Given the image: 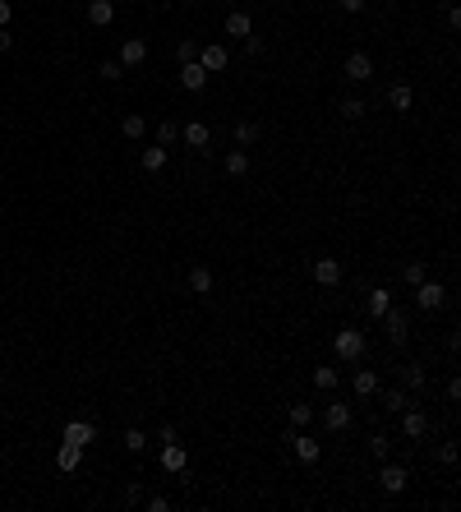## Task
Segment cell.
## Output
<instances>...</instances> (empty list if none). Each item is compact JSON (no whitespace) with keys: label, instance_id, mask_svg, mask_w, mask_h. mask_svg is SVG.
<instances>
[{"label":"cell","instance_id":"obj_11","mask_svg":"<svg viewBox=\"0 0 461 512\" xmlns=\"http://www.w3.org/2000/svg\"><path fill=\"white\" fill-rule=\"evenodd\" d=\"M180 88L203 92V88H208V69L198 65V60H185V65H180Z\"/></svg>","mask_w":461,"mask_h":512},{"label":"cell","instance_id":"obj_32","mask_svg":"<svg viewBox=\"0 0 461 512\" xmlns=\"http://www.w3.org/2000/svg\"><path fill=\"white\" fill-rule=\"evenodd\" d=\"M369 452L378 457V462H387V457H392V438H387V434H373L369 438Z\"/></svg>","mask_w":461,"mask_h":512},{"label":"cell","instance_id":"obj_31","mask_svg":"<svg viewBox=\"0 0 461 512\" xmlns=\"http://www.w3.org/2000/svg\"><path fill=\"white\" fill-rule=\"evenodd\" d=\"M157 144H162V148L180 144V125L176 120H162V125H157Z\"/></svg>","mask_w":461,"mask_h":512},{"label":"cell","instance_id":"obj_21","mask_svg":"<svg viewBox=\"0 0 461 512\" xmlns=\"http://www.w3.org/2000/svg\"><path fill=\"white\" fill-rule=\"evenodd\" d=\"M378 397H383V411H392V415H401V411H406V406H411V392L406 388H378Z\"/></svg>","mask_w":461,"mask_h":512},{"label":"cell","instance_id":"obj_10","mask_svg":"<svg viewBox=\"0 0 461 512\" xmlns=\"http://www.w3.org/2000/svg\"><path fill=\"white\" fill-rule=\"evenodd\" d=\"M401 434H406L411 443H415V438H425L429 434V415L415 411V406H406V411H401Z\"/></svg>","mask_w":461,"mask_h":512},{"label":"cell","instance_id":"obj_2","mask_svg":"<svg viewBox=\"0 0 461 512\" xmlns=\"http://www.w3.org/2000/svg\"><path fill=\"white\" fill-rule=\"evenodd\" d=\"M383 328H387V342L401 351V346L411 342V310H397V305H392V310L383 314Z\"/></svg>","mask_w":461,"mask_h":512},{"label":"cell","instance_id":"obj_20","mask_svg":"<svg viewBox=\"0 0 461 512\" xmlns=\"http://www.w3.org/2000/svg\"><path fill=\"white\" fill-rule=\"evenodd\" d=\"M139 167L148 171V176L166 171V148H162V144H157V148H143V153H139Z\"/></svg>","mask_w":461,"mask_h":512},{"label":"cell","instance_id":"obj_39","mask_svg":"<svg viewBox=\"0 0 461 512\" xmlns=\"http://www.w3.org/2000/svg\"><path fill=\"white\" fill-rule=\"evenodd\" d=\"M10 19H14V5H10V0H0V28H10Z\"/></svg>","mask_w":461,"mask_h":512},{"label":"cell","instance_id":"obj_37","mask_svg":"<svg viewBox=\"0 0 461 512\" xmlns=\"http://www.w3.org/2000/svg\"><path fill=\"white\" fill-rule=\"evenodd\" d=\"M439 462H443V466H457V443H443L439 448Z\"/></svg>","mask_w":461,"mask_h":512},{"label":"cell","instance_id":"obj_5","mask_svg":"<svg viewBox=\"0 0 461 512\" xmlns=\"http://www.w3.org/2000/svg\"><path fill=\"white\" fill-rule=\"evenodd\" d=\"M341 74L351 78V83H369V78H373V60L364 56V51H351L346 65H341Z\"/></svg>","mask_w":461,"mask_h":512},{"label":"cell","instance_id":"obj_18","mask_svg":"<svg viewBox=\"0 0 461 512\" xmlns=\"http://www.w3.org/2000/svg\"><path fill=\"white\" fill-rule=\"evenodd\" d=\"M88 23L111 28V23H116V5H111V0H88Z\"/></svg>","mask_w":461,"mask_h":512},{"label":"cell","instance_id":"obj_40","mask_svg":"<svg viewBox=\"0 0 461 512\" xmlns=\"http://www.w3.org/2000/svg\"><path fill=\"white\" fill-rule=\"evenodd\" d=\"M148 508H153V512H166V508H171V499H166V494H153V499H148Z\"/></svg>","mask_w":461,"mask_h":512},{"label":"cell","instance_id":"obj_16","mask_svg":"<svg viewBox=\"0 0 461 512\" xmlns=\"http://www.w3.org/2000/svg\"><path fill=\"white\" fill-rule=\"evenodd\" d=\"M92 438H97V429H92L88 420H69V424H65V443H74V448H88Z\"/></svg>","mask_w":461,"mask_h":512},{"label":"cell","instance_id":"obj_43","mask_svg":"<svg viewBox=\"0 0 461 512\" xmlns=\"http://www.w3.org/2000/svg\"><path fill=\"white\" fill-rule=\"evenodd\" d=\"M189 5H198V0H189Z\"/></svg>","mask_w":461,"mask_h":512},{"label":"cell","instance_id":"obj_42","mask_svg":"<svg viewBox=\"0 0 461 512\" xmlns=\"http://www.w3.org/2000/svg\"><path fill=\"white\" fill-rule=\"evenodd\" d=\"M337 5H341L346 14H360V10H364V0H337Z\"/></svg>","mask_w":461,"mask_h":512},{"label":"cell","instance_id":"obj_36","mask_svg":"<svg viewBox=\"0 0 461 512\" xmlns=\"http://www.w3.org/2000/svg\"><path fill=\"white\" fill-rule=\"evenodd\" d=\"M125 448H130V452H143V448H148V434H143V429H125Z\"/></svg>","mask_w":461,"mask_h":512},{"label":"cell","instance_id":"obj_22","mask_svg":"<svg viewBox=\"0 0 461 512\" xmlns=\"http://www.w3.org/2000/svg\"><path fill=\"white\" fill-rule=\"evenodd\" d=\"M249 33H254L249 14H245V10H230V14H226V37H240V42H245Z\"/></svg>","mask_w":461,"mask_h":512},{"label":"cell","instance_id":"obj_23","mask_svg":"<svg viewBox=\"0 0 461 512\" xmlns=\"http://www.w3.org/2000/svg\"><path fill=\"white\" fill-rule=\"evenodd\" d=\"M387 102H392L397 111H411V106H415V92H411V83H392V88H387Z\"/></svg>","mask_w":461,"mask_h":512},{"label":"cell","instance_id":"obj_41","mask_svg":"<svg viewBox=\"0 0 461 512\" xmlns=\"http://www.w3.org/2000/svg\"><path fill=\"white\" fill-rule=\"evenodd\" d=\"M10 46H14V33H10V28H0V56H5Z\"/></svg>","mask_w":461,"mask_h":512},{"label":"cell","instance_id":"obj_7","mask_svg":"<svg viewBox=\"0 0 461 512\" xmlns=\"http://www.w3.org/2000/svg\"><path fill=\"white\" fill-rule=\"evenodd\" d=\"M198 65L208 69V74H221V69L230 65V56H226V46H217V42H208V46H198Z\"/></svg>","mask_w":461,"mask_h":512},{"label":"cell","instance_id":"obj_26","mask_svg":"<svg viewBox=\"0 0 461 512\" xmlns=\"http://www.w3.org/2000/svg\"><path fill=\"white\" fill-rule=\"evenodd\" d=\"M189 291H194V296H208L212 291V268H189Z\"/></svg>","mask_w":461,"mask_h":512},{"label":"cell","instance_id":"obj_1","mask_svg":"<svg viewBox=\"0 0 461 512\" xmlns=\"http://www.w3.org/2000/svg\"><path fill=\"white\" fill-rule=\"evenodd\" d=\"M332 351H337V360H346V365L360 360L364 356V333L360 328H341V333L332 337Z\"/></svg>","mask_w":461,"mask_h":512},{"label":"cell","instance_id":"obj_15","mask_svg":"<svg viewBox=\"0 0 461 512\" xmlns=\"http://www.w3.org/2000/svg\"><path fill=\"white\" fill-rule=\"evenodd\" d=\"M364 305H369V314H373V319H383V314L392 310V286H369Z\"/></svg>","mask_w":461,"mask_h":512},{"label":"cell","instance_id":"obj_8","mask_svg":"<svg viewBox=\"0 0 461 512\" xmlns=\"http://www.w3.org/2000/svg\"><path fill=\"white\" fill-rule=\"evenodd\" d=\"M351 388H355V397H378V388H383V379H378V369H355L351 374Z\"/></svg>","mask_w":461,"mask_h":512},{"label":"cell","instance_id":"obj_30","mask_svg":"<svg viewBox=\"0 0 461 512\" xmlns=\"http://www.w3.org/2000/svg\"><path fill=\"white\" fill-rule=\"evenodd\" d=\"M314 388H319V392H332V388H337V369H332V365H319V369H314Z\"/></svg>","mask_w":461,"mask_h":512},{"label":"cell","instance_id":"obj_24","mask_svg":"<svg viewBox=\"0 0 461 512\" xmlns=\"http://www.w3.org/2000/svg\"><path fill=\"white\" fill-rule=\"evenodd\" d=\"M78 462H83V448L60 443V452H55V466H60V471H78Z\"/></svg>","mask_w":461,"mask_h":512},{"label":"cell","instance_id":"obj_34","mask_svg":"<svg viewBox=\"0 0 461 512\" xmlns=\"http://www.w3.org/2000/svg\"><path fill=\"white\" fill-rule=\"evenodd\" d=\"M401 277H406V286H420V282L429 277V268H425V263H420V258H415V263H406V272H401Z\"/></svg>","mask_w":461,"mask_h":512},{"label":"cell","instance_id":"obj_19","mask_svg":"<svg viewBox=\"0 0 461 512\" xmlns=\"http://www.w3.org/2000/svg\"><path fill=\"white\" fill-rule=\"evenodd\" d=\"M180 139H185L189 148H198V153H203V148H208V139H212V134H208V125H203V120H189L185 130H180Z\"/></svg>","mask_w":461,"mask_h":512},{"label":"cell","instance_id":"obj_12","mask_svg":"<svg viewBox=\"0 0 461 512\" xmlns=\"http://www.w3.org/2000/svg\"><path fill=\"white\" fill-rule=\"evenodd\" d=\"M314 282H319V286H341V263L337 258H314Z\"/></svg>","mask_w":461,"mask_h":512},{"label":"cell","instance_id":"obj_28","mask_svg":"<svg viewBox=\"0 0 461 512\" xmlns=\"http://www.w3.org/2000/svg\"><path fill=\"white\" fill-rule=\"evenodd\" d=\"M259 134H263V130H259L254 120H240V125H235V148H249V144H259Z\"/></svg>","mask_w":461,"mask_h":512},{"label":"cell","instance_id":"obj_4","mask_svg":"<svg viewBox=\"0 0 461 512\" xmlns=\"http://www.w3.org/2000/svg\"><path fill=\"white\" fill-rule=\"evenodd\" d=\"M351 420H355V411L346 406V401H337V397H332L328 406H323V424H328L332 434H346V429H351Z\"/></svg>","mask_w":461,"mask_h":512},{"label":"cell","instance_id":"obj_44","mask_svg":"<svg viewBox=\"0 0 461 512\" xmlns=\"http://www.w3.org/2000/svg\"><path fill=\"white\" fill-rule=\"evenodd\" d=\"M134 5H143V0H134Z\"/></svg>","mask_w":461,"mask_h":512},{"label":"cell","instance_id":"obj_17","mask_svg":"<svg viewBox=\"0 0 461 512\" xmlns=\"http://www.w3.org/2000/svg\"><path fill=\"white\" fill-rule=\"evenodd\" d=\"M143 60H148V42H143V37H130V42L121 46V65L134 69V65H143Z\"/></svg>","mask_w":461,"mask_h":512},{"label":"cell","instance_id":"obj_14","mask_svg":"<svg viewBox=\"0 0 461 512\" xmlns=\"http://www.w3.org/2000/svg\"><path fill=\"white\" fill-rule=\"evenodd\" d=\"M221 171H226L230 180H240V176H249V153H245V148H230V153L221 157Z\"/></svg>","mask_w":461,"mask_h":512},{"label":"cell","instance_id":"obj_3","mask_svg":"<svg viewBox=\"0 0 461 512\" xmlns=\"http://www.w3.org/2000/svg\"><path fill=\"white\" fill-rule=\"evenodd\" d=\"M443 305H448V286H443V282H420L415 286V310H425V314H434V310H443Z\"/></svg>","mask_w":461,"mask_h":512},{"label":"cell","instance_id":"obj_25","mask_svg":"<svg viewBox=\"0 0 461 512\" xmlns=\"http://www.w3.org/2000/svg\"><path fill=\"white\" fill-rule=\"evenodd\" d=\"M401 383H406V392H420V388H425V365H420V360L401 365Z\"/></svg>","mask_w":461,"mask_h":512},{"label":"cell","instance_id":"obj_33","mask_svg":"<svg viewBox=\"0 0 461 512\" xmlns=\"http://www.w3.org/2000/svg\"><path fill=\"white\" fill-rule=\"evenodd\" d=\"M364 111H369V106H364V97H346V102H341V116H346V120H360Z\"/></svg>","mask_w":461,"mask_h":512},{"label":"cell","instance_id":"obj_6","mask_svg":"<svg viewBox=\"0 0 461 512\" xmlns=\"http://www.w3.org/2000/svg\"><path fill=\"white\" fill-rule=\"evenodd\" d=\"M286 443L296 448L300 462H319V457H323V443H319V438H309V434H300V429H291V434H286Z\"/></svg>","mask_w":461,"mask_h":512},{"label":"cell","instance_id":"obj_38","mask_svg":"<svg viewBox=\"0 0 461 512\" xmlns=\"http://www.w3.org/2000/svg\"><path fill=\"white\" fill-rule=\"evenodd\" d=\"M176 56H180V65H185V60H198V46H194V42H180Z\"/></svg>","mask_w":461,"mask_h":512},{"label":"cell","instance_id":"obj_13","mask_svg":"<svg viewBox=\"0 0 461 512\" xmlns=\"http://www.w3.org/2000/svg\"><path fill=\"white\" fill-rule=\"evenodd\" d=\"M406 466H397V462H387V466H383V476H378V485H383V494H401V490H406Z\"/></svg>","mask_w":461,"mask_h":512},{"label":"cell","instance_id":"obj_35","mask_svg":"<svg viewBox=\"0 0 461 512\" xmlns=\"http://www.w3.org/2000/svg\"><path fill=\"white\" fill-rule=\"evenodd\" d=\"M97 74L116 83V78H125V65H121V60H102V65H97Z\"/></svg>","mask_w":461,"mask_h":512},{"label":"cell","instance_id":"obj_29","mask_svg":"<svg viewBox=\"0 0 461 512\" xmlns=\"http://www.w3.org/2000/svg\"><path fill=\"white\" fill-rule=\"evenodd\" d=\"M309 420H314V406L309 401H291V429H305Z\"/></svg>","mask_w":461,"mask_h":512},{"label":"cell","instance_id":"obj_9","mask_svg":"<svg viewBox=\"0 0 461 512\" xmlns=\"http://www.w3.org/2000/svg\"><path fill=\"white\" fill-rule=\"evenodd\" d=\"M162 466L171 471V476H185V466H189V452H185V443H162Z\"/></svg>","mask_w":461,"mask_h":512},{"label":"cell","instance_id":"obj_27","mask_svg":"<svg viewBox=\"0 0 461 512\" xmlns=\"http://www.w3.org/2000/svg\"><path fill=\"white\" fill-rule=\"evenodd\" d=\"M121 134L125 139H143V134H148V120H143V111H130L121 120Z\"/></svg>","mask_w":461,"mask_h":512}]
</instances>
